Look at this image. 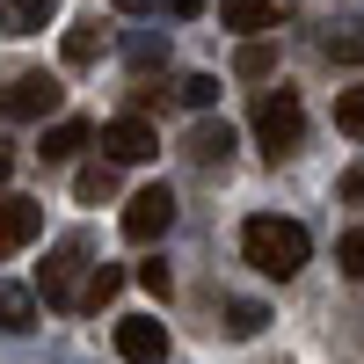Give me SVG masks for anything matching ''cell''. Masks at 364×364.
<instances>
[{
    "label": "cell",
    "instance_id": "1",
    "mask_svg": "<svg viewBox=\"0 0 364 364\" xmlns=\"http://www.w3.org/2000/svg\"><path fill=\"white\" fill-rule=\"evenodd\" d=\"M240 255H248L262 277H299L306 269V255H314V240H306V226L299 219H277V211H262V219H248L240 226Z\"/></svg>",
    "mask_w": 364,
    "mask_h": 364
},
{
    "label": "cell",
    "instance_id": "2",
    "mask_svg": "<svg viewBox=\"0 0 364 364\" xmlns=\"http://www.w3.org/2000/svg\"><path fill=\"white\" fill-rule=\"evenodd\" d=\"M255 139H262L269 161H291L299 154V139H306V109H299L291 87H269V95L255 102Z\"/></svg>",
    "mask_w": 364,
    "mask_h": 364
},
{
    "label": "cell",
    "instance_id": "3",
    "mask_svg": "<svg viewBox=\"0 0 364 364\" xmlns=\"http://www.w3.org/2000/svg\"><path fill=\"white\" fill-rule=\"evenodd\" d=\"M80 269H87V240H58L51 262H44V299L51 306H80Z\"/></svg>",
    "mask_w": 364,
    "mask_h": 364
},
{
    "label": "cell",
    "instance_id": "4",
    "mask_svg": "<svg viewBox=\"0 0 364 364\" xmlns=\"http://www.w3.org/2000/svg\"><path fill=\"white\" fill-rule=\"evenodd\" d=\"M58 95H66V87H58L51 73H15L8 87H0V117H22V124H29V117H51Z\"/></svg>",
    "mask_w": 364,
    "mask_h": 364
},
{
    "label": "cell",
    "instance_id": "5",
    "mask_svg": "<svg viewBox=\"0 0 364 364\" xmlns=\"http://www.w3.org/2000/svg\"><path fill=\"white\" fill-rule=\"evenodd\" d=\"M175 226V197L161 190V182H154V190H139L132 204H124V240H139V248H146V240H161Z\"/></svg>",
    "mask_w": 364,
    "mask_h": 364
},
{
    "label": "cell",
    "instance_id": "6",
    "mask_svg": "<svg viewBox=\"0 0 364 364\" xmlns=\"http://www.w3.org/2000/svg\"><path fill=\"white\" fill-rule=\"evenodd\" d=\"M117 357H124V364H161V357H168V328H161L154 314L117 321Z\"/></svg>",
    "mask_w": 364,
    "mask_h": 364
},
{
    "label": "cell",
    "instance_id": "7",
    "mask_svg": "<svg viewBox=\"0 0 364 364\" xmlns=\"http://www.w3.org/2000/svg\"><path fill=\"white\" fill-rule=\"evenodd\" d=\"M102 154L109 161H154L161 154V132L146 124V117H117V124H102Z\"/></svg>",
    "mask_w": 364,
    "mask_h": 364
},
{
    "label": "cell",
    "instance_id": "8",
    "mask_svg": "<svg viewBox=\"0 0 364 364\" xmlns=\"http://www.w3.org/2000/svg\"><path fill=\"white\" fill-rule=\"evenodd\" d=\"M37 233H44V204H29V197H0V262H8L15 248H29Z\"/></svg>",
    "mask_w": 364,
    "mask_h": 364
},
{
    "label": "cell",
    "instance_id": "9",
    "mask_svg": "<svg viewBox=\"0 0 364 364\" xmlns=\"http://www.w3.org/2000/svg\"><path fill=\"white\" fill-rule=\"evenodd\" d=\"M219 15H226V29H240V37H262V29H277V0H219Z\"/></svg>",
    "mask_w": 364,
    "mask_h": 364
},
{
    "label": "cell",
    "instance_id": "10",
    "mask_svg": "<svg viewBox=\"0 0 364 364\" xmlns=\"http://www.w3.org/2000/svg\"><path fill=\"white\" fill-rule=\"evenodd\" d=\"M87 139H95L87 117H51V124H44V161H73Z\"/></svg>",
    "mask_w": 364,
    "mask_h": 364
},
{
    "label": "cell",
    "instance_id": "11",
    "mask_svg": "<svg viewBox=\"0 0 364 364\" xmlns=\"http://www.w3.org/2000/svg\"><path fill=\"white\" fill-rule=\"evenodd\" d=\"M182 146H190V161H197V168H226V161H233V132H226V124H211V117H204V124L182 139Z\"/></svg>",
    "mask_w": 364,
    "mask_h": 364
},
{
    "label": "cell",
    "instance_id": "12",
    "mask_svg": "<svg viewBox=\"0 0 364 364\" xmlns=\"http://www.w3.org/2000/svg\"><path fill=\"white\" fill-rule=\"evenodd\" d=\"M117 291H124V269H117V262H87V291H80V306H87V314H102Z\"/></svg>",
    "mask_w": 364,
    "mask_h": 364
},
{
    "label": "cell",
    "instance_id": "13",
    "mask_svg": "<svg viewBox=\"0 0 364 364\" xmlns=\"http://www.w3.org/2000/svg\"><path fill=\"white\" fill-rule=\"evenodd\" d=\"M0 328H8V336H29V328H37V299L22 284H0Z\"/></svg>",
    "mask_w": 364,
    "mask_h": 364
},
{
    "label": "cell",
    "instance_id": "14",
    "mask_svg": "<svg viewBox=\"0 0 364 364\" xmlns=\"http://www.w3.org/2000/svg\"><path fill=\"white\" fill-rule=\"evenodd\" d=\"M95 58H102V22L80 15V22L66 29V66H95Z\"/></svg>",
    "mask_w": 364,
    "mask_h": 364
},
{
    "label": "cell",
    "instance_id": "15",
    "mask_svg": "<svg viewBox=\"0 0 364 364\" xmlns=\"http://www.w3.org/2000/svg\"><path fill=\"white\" fill-rule=\"evenodd\" d=\"M73 190H80V204H109L117 197V161H87L73 175Z\"/></svg>",
    "mask_w": 364,
    "mask_h": 364
},
{
    "label": "cell",
    "instance_id": "16",
    "mask_svg": "<svg viewBox=\"0 0 364 364\" xmlns=\"http://www.w3.org/2000/svg\"><path fill=\"white\" fill-rule=\"evenodd\" d=\"M328 58H343V66H364V22H343V29H328Z\"/></svg>",
    "mask_w": 364,
    "mask_h": 364
},
{
    "label": "cell",
    "instance_id": "17",
    "mask_svg": "<svg viewBox=\"0 0 364 364\" xmlns=\"http://www.w3.org/2000/svg\"><path fill=\"white\" fill-rule=\"evenodd\" d=\"M58 15V0H15L8 8V29H22V37H37V29Z\"/></svg>",
    "mask_w": 364,
    "mask_h": 364
},
{
    "label": "cell",
    "instance_id": "18",
    "mask_svg": "<svg viewBox=\"0 0 364 364\" xmlns=\"http://www.w3.org/2000/svg\"><path fill=\"white\" fill-rule=\"evenodd\" d=\"M336 132L364 139V87H343V95H336Z\"/></svg>",
    "mask_w": 364,
    "mask_h": 364
},
{
    "label": "cell",
    "instance_id": "19",
    "mask_svg": "<svg viewBox=\"0 0 364 364\" xmlns=\"http://www.w3.org/2000/svg\"><path fill=\"white\" fill-rule=\"evenodd\" d=\"M336 262H343V277H357V284H364V226H350V233L336 240Z\"/></svg>",
    "mask_w": 364,
    "mask_h": 364
},
{
    "label": "cell",
    "instance_id": "20",
    "mask_svg": "<svg viewBox=\"0 0 364 364\" xmlns=\"http://www.w3.org/2000/svg\"><path fill=\"white\" fill-rule=\"evenodd\" d=\"M262 306H255V299H233V306H226V328H233V336H262Z\"/></svg>",
    "mask_w": 364,
    "mask_h": 364
},
{
    "label": "cell",
    "instance_id": "21",
    "mask_svg": "<svg viewBox=\"0 0 364 364\" xmlns=\"http://www.w3.org/2000/svg\"><path fill=\"white\" fill-rule=\"evenodd\" d=\"M175 95L190 102V109H211V102H219V80H211V73H190V80L175 87Z\"/></svg>",
    "mask_w": 364,
    "mask_h": 364
},
{
    "label": "cell",
    "instance_id": "22",
    "mask_svg": "<svg viewBox=\"0 0 364 364\" xmlns=\"http://www.w3.org/2000/svg\"><path fill=\"white\" fill-rule=\"evenodd\" d=\"M161 58H168V37L139 29V37H132V66H161Z\"/></svg>",
    "mask_w": 364,
    "mask_h": 364
},
{
    "label": "cell",
    "instance_id": "23",
    "mask_svg": "<svg viewBox=\"0 0 364 364\" xmlns=\"http://www.w3.org/2000/svg\"><path fill=\"white\" fill-rule=\"evenodd\" d=\"M269 66H277V51H269V44H248V51H240V73H248V80H262Z\"/></svg>",
    "mask_w": 364,
    "mask_h": 364
},
{
    "label": "cell",
    "instance_id": "24",
    "mask_svg": "<svg viewBox=\"0 0 364 364\" xmlns=\"http://www.w3.org/2000/svg\"><path fill=\"white\" fill-rule=\"evenodd\" d=\"M139 284L154 291V299H168V262H139Z\"/></svg>",
    "mask_w": 364,
    "mask_h": 364
},
{
    "label": "cell",
    "instance_id": "25",
    "mask_svg": "<svg viewBox=\"0 0 364 364\" xmlns=\"http://www.w3.org/2000/svg\"><path fill=\"white\" fill-rule=\"evenodd\" d=\"M211 8V0H168V15H182V22H190V15H204Z\"/></svg>",
    "mask_w": 364,
    "mask_h": 364
},
{
    "label": "cell",
    "instance_id": "26",
    "mask_svg": "<svg viewBox=\"0 0 364 364\" xmlns=\"http://www.w3.org/2000/svg\"><path fill=\"white\" fill-rule=\"evenodd\" d=\"M8 168H15V154H8V139H0V182H8Z\"/></svg>",
    "mask_w": 364,
    "mask_h": 364
},
{
    "label": "cell",
    "instance_id": "27",
    "mask_svg": "<svg viewBox=\"0 0 364 364\" xmlns=\"http://www.w3.org/2000/svg\"><path fill=\"white\" fill-rule=\"evenodd\" d=\"M117 8H124V15H139V8H154V0H117Z\"/></svg>",
    "mask_w": 364,
    "mask_h": 364
}]
</instances>
